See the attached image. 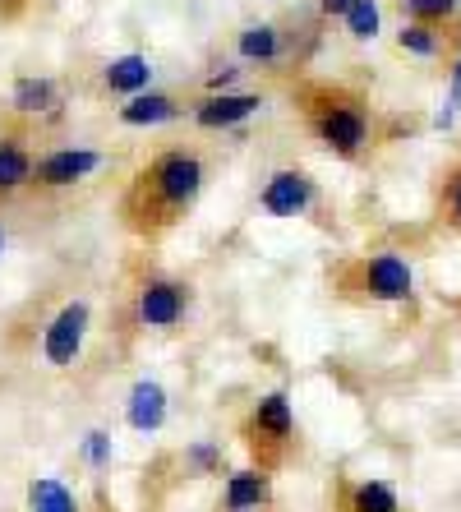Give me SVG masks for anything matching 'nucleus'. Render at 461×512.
Here are the masks:
<instances>
[{
	"instance_id": "1",
	"label": "nucleus",
	"mask_w": 461,
	"mask_h": 512,
	"mask_svg": "<svg viewBox=\"0 0 461 512\" xmlns=\"http://www.w3.org/2000/svg\"><path fill=\"white\" fill-rule=\"evenodd\" d=\"M203 185H208V162L199 148H162L134 171L130 190L120 199V222L139 240H157L171 227L185 222L194 203H199Z\"/></svg>"
},
{
	"instance_id": "2",
	"label": "nucleus",
	"mask_w": 461,
	"mask_h": 512,
	"mask_svg": "<svg viewBox=\"0 0 461 512\" xmlns=\"http://www.w3.org/2000/svg\"><path fill=\"white\" fill-rule=\"evenodd\" d=\"M309 134L342 162H360L374 148V116L369 102L351 88H309L305 93Z\"/></svg>"
},
{
	"instance_id": "3",
	"label": "nucleus",
	"mask_w": 461,
	"mask_h": 512,
	"mask_svg": "<svg viewBox=\"0 0 461 512\" xmlns=\"http://www.w3.org/2000/svg\"><path fill=\"white\" fill-rule=\"evenodd\" d=\"M240 443L249 453V466L259 471H277L286 466L291 448H296V411L286 393H263L259 402L249 406V416L240 420Z\"/></svg>"
},
{
	"instance_id": "4",
	"label": "nucleus",
	"mask_w": 461,
	"mask_h": 512,
	"mask_svg": "<svg viewBox=\"0 0 461 512\" xmlns=\"http://www.w3.org/2000/svg\"><path fill=\"white\" fill-rule=\"evenodd\" d=\"M337 282L365 305H415V268L397 250L360 254L337 273Z\"/></svg>"
},
{
	"instance_id": "5",
	"label": "nucleus",
	"mask_w": 461,
	"mask_h": 512,
	"mask_svg": "<svg viewBox=\"0 0 461 512\" xmlns=\"http://www.w3.org/2000/svg\"><path fill=\"white\" fill-rule=\"evenodd\" d=\"M185 310H190V286L180 282V277L153 273V277H143L139 291H134V323L139 328L171 333V328H180Z\"/></svg>"
},
{
	"instance_id": "6",
	"label": "nucleus",
	"mask_w": 461,
	"mask_h": 512,
	"mask_svg": "<svg viewBox=\"0 0 461 512\" xmlns=\"http://www.w3.org/2000/svg\"><path fill=\"white\" fill-rule=\"evenodd\" d=\"M88 328H93V305L88 300H65L51 323L42 328V360L51 370H70L74 360L83 356V342H88Z\"/></svg>"
},
{
	"instance_id": "7",
	"label": "nucleus",
	"mask_w": 461,
	"mask_h": 512,
	"mask_svg": "<svg viewBox=\"0 0 461 512\" xmlns=\"http://www.w3.org/2000/svg\"><path fill=\"white\" fill-rule=\"evenodd\" d=\"M107 167V153L97 148H83V143H65V148H51V153L37 157L33 167V190L56 194V190H74L79 180H88L93 171Z\"/></svg>"
},
{
	"instance_id": "8",
	"label": "nucleus",
	"mask_w": 461,
	"mask_h": 512,
	"mask_svg": "<svg viewBox=\"0 0 461 512\" xmlns=\"http://www.w3.org/2000/svg\"><path fill=\"white\" fill-rule=\"evenodd\" d=\"M259 208L268 217H305L319 208V180L300 167H277L259 190Z\"/></svg>"
},
{
	"instance_id": "9",
	"label": "nucleus",
	"mask_w": 461,
	"mask_h": 512,
	"mask_svg": "<svg viewBox=\"0 0 461 512\" xmlns=\"http://www.w3.org/2000/svg\"><path fill=\"white\" fill-rule=\"evenodd\" d=\"M263 107H268L263 93H203L199 102H190V120L199 130H236Z\"/></svg>"
},
{
	"instance_id": "10",
	"label": "nucleus",
	"mask_w": 461,
	"mask_h": 512,
	"mask_svg": "<svg viewBox=\"0 0 461 512\" xmlns=\"http://www.w3.org/2000/svg\"><path fill=\"white\" fill-rule=\"evenodd\" d=\"M166 416H171V393L157 379H148V374L134 379L130 393H125V425L134 434H157L166 425Z\"/></svg>"
},
{
	"instance_id": "11",
	"label": "nucleus",
	"mask_w": 461,
	"mask_h": 512,
	"mask_svg": "<svg viewBox=\"0 0 461 512\" xmlns=\"http://www.w3.org/2000/svg\"><path fill=\"white\" fill-rule=\"evenodd\" d=\"M272 508V476L259 466H240L222 485V512H268Z\"/></svg>"
},
{
	"instance_id": "12",
	"label": "nucleus",
	"mask_w": 461,
	"mask_h": 512,
	"mask_svg": "<svg viewBox=\"0 0 461 512\" xmlns=\"http://www.w3.org/2000/svg\"><path fill=\"white\" fill-rule=\"evenodd\" d=\"M190 111V102H180L176 93H139V97H130L125 107L116 111V120L120 125H130V130H153V125H171V120H180Z\"/></svg>"
},
{
	"instance_id": "13",
	"label": "nucleus",
	"mask_w": 461,
	"mask_h": 512,
	"mask_svg": "<svg viewBox=\"0 0 461 512\" xmlns=\"http://www.w3.org/2000/svg\"><path fill=\"white\" fill-rule=\"evenodd\" d=\"M153 60L143 56V51H125V56H116V60H107L102 65V93H111V97H139V93H148V84H153Z\"/></svg>"
},
{
	"instance_id": "14",
	"label": "nucleus",
	"mask_w": 461,
	"mask_h": 512,
	"mask_svg": "<svg viewBox=\"0 0 461 512\" xmlns=\"http://www.w3.org/2000/svg\"><path fill=\"white\" fill-rule=\"evenodd\" d=\"M33 167L37 157L24 134H0V203L19 190H33Z\"/></svg>"
},
{
	"instance_id": "15",
	"label": "nucleus",
	"mask_w": 461,
	"mask_h": 512,
	"mask_svg": "<svg viewBox=\"0 0 461 512\" xmlns=\"http://www.w3.org/2000/svg\"><path fill=\"white\" fill-rule=\"evenodd\" d=\"M337 512H402V499L388 480H337Z\"/></svg>"
},
{
	"instance_id": "16",
	"label": "nucleus",
	"mask_w": 461,
	"mask_h": 512,
	"mask_svg": "<svg viewBox=\"0 0 461 512\" xmlns=\"http://www.w3.org/2000/svg\"><path fill=\"white\" fill-rule=\"evenodd\" d=\"M236 56L240 65H277L286 56V33L272 19H254L236 33Z\"/></svg>"
},
{
	"instance_id": "17",
	"label": "nucleus",
	"mask_w": 461,
	"mask_h": 512,
	"mask_svg": "<svg viewBox=\"0 0 461 512\" xmlns=\"http://www.w3.org/2000/svg\"><path fill=\"white\" fill-rule=\"evenodd\" d=\"M10 107L19 116H47V111L60 107V88L47 74H19L10 88Z\"/></svg>"
},
{
	"instance_id": "18",
	"label": "nucleus",
	"mask_w": 461,
	"mask_h": 512,
	"mask_svg": "<svg viewBox=\"0 0 461 512\" xmlns=\"http://www.w3.org/2000/svg\"><path fill=\"white\" fill-rule=\"evenodd\" d=\"M448 42H452V28L415 24V19H406V24L397 28V51L411 60H443L448 56Z\"/></svg>"
},
{
	"instance_id": "19",
	"label": "nucleus",
	"mask_w": 461,
	"mask_h": 512,
	"mask_svg": "<svg viewBox=\"0 0 461 512\" xmlns=\"http://www.w3.org/2000/svg\"><path fill=\"white\" fill-rule=\"evenodd\" d=\"M24 503H28V512H83L79 499H74V489L56 476H33L28 480Z\"/></svg>"
},
{
	"instance_id": "20",
	"label": "nucleus",
	"mask_w": 461,
	"mask_h": 512,
	"mask_svg": "<svg viewBox=\"0 0 461 512\" xmlns=\"http://www.w3.org/2000/svg\"><path fill=\"white\" fill-rule=\"evenodd\" d=\"M342 28L351 42H374V37L383 33V10L379 0H351L342 14Z\"/></svg>"
},
{
	"instance_id": "21",
	"label": "nucleus",
	"mask_w": 461,
	"mask_h": 512,
	"mask_svg": "<svg viewBox=\"0 0 461 512\" xmlns=\"http://www.w3.org/2000/svg\"><path fill=\"white\" fill-rule=\"evenodd\" d=\"M438 222H443L452 236H461V157L448 167L443 190H438Z\"/></svg>"
},
{
	"instance_id": "22",
	"label": "nucleus",
	"mask_w": 461,
	"mask_h": 512,
	"mask_svg": "<svg viewBox=\"0 0 461 512\" xmlns=\"http://www.w3.org/2000/svg\"><path fill=\"white\" fill-rule=\"evenodd\" d=\"M406 19L415 24H434V28H452L461 14V0H402Z\"/></svg>"
},
{
	"instance_id": "23",
	"label": "nucleus",
	"mask_w": 461,
	"mask_h": 512,
	"mask_svg": "<svg viewBox=\"0 0 461 512\" xmlns=\"http://www.w3.org/2000/svg\"><path fill=\"white\" fill-rule=\"evenodd\" d=\"M457 111H461V51L452 56V70H448V97L434 116V130H452L457 125Z\"/></svg>"
},
{
	"instance_id": "24",
	"label": "nucleus",
	"mask_w": 461,
	"mask_h": 512,
	"mask_svg": "<svg viewBox=\"0 0 461 512\" xmlns=\"http://www.w3.org/2000/svg\"><path fill=\"white\" fill-rule=\"evenodd\" d=\"M185 466H190V476H217L222 471V443H208V439L190 443L185 448Z\"/></svg>"
},
{
	"instance_id": "25",
	"label": "nucleus",
	"mask_w": 461,
	"mask_h": 512,
	"mask_svg": "<svg viewBox=\"0 0 461 512\" xmlns=\"http://www.w3.org/2000/svg\"><path fill=\"white\" fill-rule=\"evenodd\" d=\"M111 453H116V448H111L107 429H88V439H83V457H88V466H97V471H102V466L111 462Z\"/></svg>"
},
{
	"instance_id": "26",
	"label": "nucleus",
	"mask_w": 461,
	"mask_h": 512,
	"mask_svg": "<svg viewBox=\"0 0 461 512\" xmlns=\"http://www.w3.org/2000/svg\"><path fill=\"white\" fill-rule=\"evenodd\" d=\"M240 74H245L240 65H217V74H208V84L203 88H208V93H231V84H236Z\"/></svg>"
},
{
	"instance_id": "27",
	"label": "nucleus",
	"mask_w": 461,
	"mask_h": 512,
	"mask_svg": "<svg viewBox=\"0 0 461 512\" xmlns=\"http://www.w3.org/2000/svg\"><path fill=\"white\" fill-rule=\"evenodd\" d=\"M28 10V0H0V19H19Z\"/></svg>"
},
{
	"instance_id": "28",
	"label": "nucleus",
	"mask_w": 461,
	"mask_h": 512,
	"mask_svg": "<svg viewBox=\"0 0 461 512\" xmlns=\"http://www.w3.org/2000/svg\"><path fill=\"white\" fill-rule=\"evenodd\" d=\"M5 245H10V236H5V227H0V254H5Z\"/></svg>"
}]
</instances>
